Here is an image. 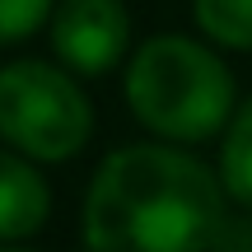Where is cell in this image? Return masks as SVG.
Segmentation results:
<instances>
[{
	"label": "cell",
	"instance_id": "cell-1",
	"mask_svg": "<svg viewBox=\"0 0 252 252\" xmlns=\"http://www.w3.org/2000/svg\"><path fill=\"white\" fill-rule=\"evenodd\" d=\"M224 191L206 163L163 145H131L103 159L84 201V243L98 252L210 248Z\"/></svg>",
	"mask_w": 252,
	"mask_h": 252
},
{
	"label": "cell",
	"instance_id": "cell-2",
	"mask_svg": "<svg viewBox=\"0 0 252 252\" xmlns=\"http://www.w3.org/2000/svg\"><path fill=\"white\" fill-rule=\"evenodd\" d=\"M131 112L168 140H201L224 126L234 108V80L224 61L187 37H154L126 70Z\"/></svg>",
	"mask_w": 252,
	"mask_h": 252
},
{
	"label": "cell",
	"instance_id": "cell-3",
	"mask_svg": "<svg viewBox=\"0 0 252 252\" xmlns=\"http://www.w3.org/2000/svg\"><path fill=\"white\" fill-rule=\"evenodd\" d=\"M89 103L70 75L42 61H14L0 70V135L33 159H70L89 140Z\"/></svg>",
	"mask_w": 252,
	"mask_h": 252
},
{
	"label": "cell",
	"instance_id": "cell-4",
	"mask_svg": "<svg viewBox=\"0 0 252 252\" xmlns=\"http://www.w3.org/2000/svg\"><path fill=\"white\" fill-rule=\"evenodd\" d=\"M131 19L117 0H65L52 19V47L80 75H103L122 61Z\"/></svg>",
	"mask_w": 252,
	"mask_h": 252
},
{
	"label": "cell",
	"instance_id": "cell-5",
	"mask_svg": "<svg viewBox=\"0 0 252 252\" xmlns=\"http://www.w3.org/2000/svg\"><path fill=\"white\" fill-rule=\"evenodd\" d=\"M52 196L47 182L14 154H0V238H28L42 229Z\"/></svg>",
	"mask_w": 252,
	"mask_h": 252
},
{
	"label": "cell",
	"instance_id": "cell-6",
	"mask_svg": "<svg viewBox=\"0 0 252 252\" xmlns=\"http://www.w3.org/2000/svg\"><path fill=\"white\" fill-rule=\"evenodd\" d=\"M220 178H224L229 196L252 210V98L238 108V117H234V126H229V135H224Z\"/></svg>",
	"mask_w": 252,
	"mask_h": 252
},
{
	"label": "cell",
	"instance_id": "cell-7",
	"mask_svg": "<svg viewBox=\"0 0 252 252\" xmlns=\"http://www.w3.org/2000/svg\"><path fill=\"white\" fill-rule=\"evenodd\" d=\"M196 24L215 42L252 52V0H196Z\"/></svg>",
	"mask_w": 252,
	"mask_h": 252
},
{
	"label": "cell",
	"instance_id": "cell-8",
	"mask_svg": "<svg viewBox=\"0 0 252 252\" xmlns=\"http://www.w3.org/2000/svg\"><path fill=\"white\" fill-rule=\"evenodd\" d=\"M52 0H0V42H19L47 24Z\"/></svg>",
	"mask_w": 252,
	"mask_h": 252
},
{
	"label": "cell",
	"instance_id": "cell-9",
	"mask_svg": "<svg viewBox=\"0 0 252 252\" xmlns=\"http://www.w3.org/2000/svg\"><path fill=\"white\" fill-rule=\"evenodd\" d=\"M210 248H252V220H234V215H224L220 220V229L210 234Z\"/></svg>",
	"mask_w": 252,
	"mask_h": 252
}]
</instances>
